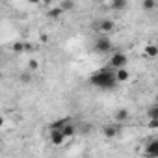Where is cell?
Segmentation results:
<instances>
[{
    "mask_svg": "<svg viewBox=\"0 0 158 158\" xmlns=\"http://www.w3.org/2000/svg\"><path fill=\"white\" fill-rule=\"evenodd\" d=\"M89 84L99 88V89H114L117 86V80H115V74L112 71V67H102L99 71H95L91 76H89Z\"/></svg>",
    "mask_w": 158,
    "mask_h": 158,
    "instance_id": "1",
    "label": "cell"
},
{
    "mask_svg": "<svg viewBox=\"0 0 158 158\" xmlns=\"http://www.w3.org/2000/svg\"><path fill=\"white\" fill-rule=\"evenodd\" d=\"M128 65V56L125 52H114L110 56V61H108V67H112L114 71L119 69V67H127Z\"/></svg>",
    "mask_w": 158,
    "mask_h": 158,
    "instance_id": "2",
    "label": "cell"
},
{
    "mask_svg": "<svg viewBox=\"0 0 158 158\" xmlns=\"http://www.w3.org/2000/svg\"><path fill=\"white\" fill-rule=\"evenodd\" d=\"M112 41H110V37L108 35H99L97 39H95V50L99 52V54H106V52H112Z\"/></svg>",
    "mask_w": 158,
    "mask_h": 158,
    "instance_id": "3",
    "label": "cell"
},
{
    "mask_svg": "<svg viewBox=\"0 0 158 158\" xmlns=\"http://www.w3.org/2000/svg\"><path fill=\"white\" fill-rule=\"evenodd\" d=\"M93 28H95L97 32H101V34L108 35V34H112V32L115 30V24H114V21H110V19H102V21L93 23Z\"/></svg>",
    "mask_w": 158,
    "mask_h": 158,
    "instance_id": "4",
    "label": "cell"
},
{
    "mask_svg": "<svg viewBox=\"0 0 158 158\" xmlns=\"http://www.w3.org/2000/svg\"><path fill=\"white\" fill-rule=\"evenodd\" d=\"M114 74H115L117 84L128 82V78H130V73H128V69H127V67H119V69H115V71H114Z\"/></svg>",
    "mask_w": 158,
    "mask_h": 158,
    "instance_id": "5",
    "label": "cell"
},
{
    "mask_svg": "<svg viewBox=\"0 0 158 158\" xmlns=\"http://www.w3.org/2000/svg\"><path fill=\"white\" fill-rule=\"evenodd\" d=\"M11 50H13L15 54H24L26 50H30V45L24 43V41H15V43L11 45Z\"/></svg>",
    "mask_w": 158,
    "mask_h": 158,
    "instance_id": "6",
    "label": "cell"
},
{
    "mask_svg": "<svg viewBox=\"0 0 158 158\" xmlns=\"http://www.w3.org/2000/svg\"><path fill=\"white\" fill-rule=\"evenodd\" d=\"M143 56H145V58H149V60L156 58V56H158V47H156L154 43H149V45L143 48Z\"/></svg>",
    "mask_w": 158,
    "mask_h": 158,
    "instance_id": "7",
    "label": "cell"
},
{
    "mask_svg": "<svg viewBox=\"0 0 158 158\" xmlns=\"http://www.w3.org/2000/svg\"><path fill=\"white\" fill-rule=\"evenodd\" d=\"M50 141H52L54 145H63V141H65L63 132H61V130H50Z\"/></svg>",
    "mask_w": 158,
    "mask_h": 158,
    "instance_id": "8",
    "label": "cell"
},
{
    "mask_svg": "<svg viewBox=\"0 0 158 158\" xmlns=\"http://www.w3.org/2000/svg\"><path fill=\"white\" fill-rule=\"evenodd\" d=\"M61 132H63V136H65V139H67V138H73V136H74V132H76V128H74V125H73L71 121H67V123L63 125V128H61Z\"/></svg>",
    "mask_w": 158,
    "mask_h": 158,
    "instance_id": "9",
    "label": "cell"
},
{
    "mask_svg": "<svg viewBox=\"0 0 158 158\" xmlns=\"http://www.w3.org/2000/svg\"><path fill=\"white\" fill-rule=\"evenodd\" d=\"M145 154H147V156H158V139H152V141L147 145Z\"/></svg>",
    "mask_w": 158,
    "mask_h": 158,
    "instance_id": "10",
    "label": "cell"
},
{
    "mask_svg": "<svg viewBox=\"0 0 158 158\" xmlns=\"http://www.w3.org/2000/svg\"><path fill=\"white\" fill-rule=\"evenodd\" d=\"M112 10H115V11H123V10H127V6H128V0H112Z\"/></svg>",
    "mask_w": 158,
    "mask_h": 158,
    "instance_id": "11",
    "label": "cell"
},
{
    "mask_svg": "<svg viewBox=\"0 0 158 158\" xmlns=\"http://www.w3.org/2000/svg\"><path fill=\"white\" fill-rule=\"evenodd\" d=\"M117 132H119V130H117L114 125H104V127H102V134H104L106 138H115Z\"/></svg>",
    "mask_w": 158,
    "mask_h": 158,
    "instance_id": "12",
    "label": "cell"
},
{
    "mask_svg": "<svg viewBox=\"0 0 158 158\" xmlns=\"http://www.w3.org/2000/svg\"><path fill=\"white\" fill-rule=\"evenodd\" d=\"M141 8H143V11H147V13L154 11V10H156V0H143V2H141Z\"/></svg>",
    "mask_w": 158,
    "mask_h": 158,
    "instance_id": "13",
    "label": "cell"
},
{
    "mask_svg": "<svg viewBox=\"0 0 158 158\" xmlns=\"http://www.w3.org/2000/svg\"><path fill=\"white\" fill-rule=\"evenodd\" d=\"M67 121H71V119H67V117H63V119H58V121H54V123H50V130H61L63 128V125L67 123Z\"/></svg>",
    "mask_w": 158,
    "mask_h": 158,
    "instance_id": "14",
    "label": "cell"
},
{
    "mask_svg": "<svg viewBox=\"0 0 158 158\" xmlns=\"http://www.w3.org/2000/svg\"><path fill=\"white\" fill-rule=\"evenodd\" d=\"M61 13H63V11H61V8H60V6H56V8H50V10L47 11V15H48L50 19H58Z\"/></svg>",
    "mask_w": 158,
    "mask_h": 158,
    "instance_id": "15",
    "label": "cell"
},
{
    "mask_svg": "<svg viewBox=\"0 0 158 158\" xmlns=\"http://www.w3.org/2000/svg\"><path fill=\"white\" fill-rule=\"evenodd\" d=\"M60 8H61V11H71V10H74V2L73 0H63Z\"/></svg>",
    "mask_w": 158,
    "mask_h": 158,
    "instance_id": "16",
    "label": "cell"
},
{
    "mask_svg": "<svg viewBox=\"0 0 158 158\" xmlns=\"http://www.w3.org/2000/svg\"><path fill=\"white\" fill-rule=\"evenodd\" d=\"M147 115H149L151 119H158V106H156V104L151 106V108L147 110Z\"/></svg>",
    "mask_w": 158,
    "mask_h": 158,
    "instance_id": "17",
    "label": "cell"
},
{
    "mask_svg": "<svg viewBox=\"0 0 158 158\" xmlns=\"http://www.w3.org/2000/svg\"><path fill=\"white\" fill-rule=\"evenodd\" d=\"M115 119H117V121H127V119H128V112H127V110H119L117 115H115Z\"/></svg>",
    "mask_w": 158,
    "mask_h": 158,
    "instance_id": "18",
    "label": "cell"
},
{
    "mask_svg": "<svg viewBox=\"0 0 158 158\" xmlns=\"http://www.w3.org/2000/svg\"><path fill=\"white\" fill-rule=\"evenodd\" d=\"M39 69V61L37 60H30L28 61V71H37Z\"/></svg>",
    "mask_w": 158,
    "mask_h": 158,
    "instance_id": "19",
    "label": "cell"
},
{
    "mask_svg": "<svg viewBox=\"0 0 158 158\" xmlns=\"http://www.w3.org/2000/svg\"><path fill=\"white\" fill-rule=\"evenodd\" d=\"M149 127H151V128H156V127H158V119H151V121H149Z\"/></svg>",
    "mask_w": 158,
    "mask_h": 158,
    "instance_id": "20",
    "label": "cell"
},
{
    "mask_svg": "<svg viewBox=\"0 0 158 158\" xmlns=\"http://www.w3.org/2000/svg\"><path fill=\"white\" fill-rule=\"evenodd\" d=\"M30 4H41V0H28Z\"/></svg>",
    "mask_w": 158,
    "mask_h": 158,
    "instance_id": "21",
    "label": "cell"
},
{
    "mask_svg": "<svg viewBox=\"0 0 158 158\" xmlns=\"http://www.w3.org/2000/svg\"><path fill=\"white\" fill-rule=\"evenodd\" d=\"M2 127H4V117L0 115V128H2Z\"/></svg>",
    "mask_w": 158,
    "mask_h": 158,
    "instance_id": "22",
    "label": "cell"
}]
</instances>
